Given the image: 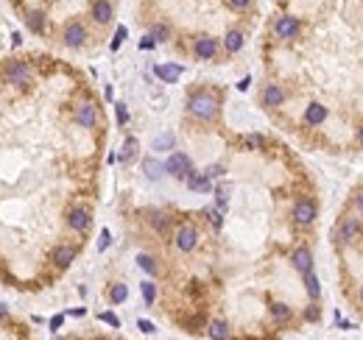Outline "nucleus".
<instances>
[{"label": "nucleus", "instance_id": "9b49d317", "mask_svg": "<svg viewBox=\"0 0 363 340\" xmlns=\"http://www.w3.org/2000/svg\"><path fill=\"white\" fill-rule=\"evenodd\" d=\"M50 259H53L59 268H67L70 262H76V248H73V245H56Z\"/></svg>", "mask_w": 363, "mask_h": 340}, {"label": "nucleus", "instance_id": "f704fd0d", "mask_svg": "<svg viewBox=\"0 0 363 340\" xmlns=\"http://www.w3.org/2000/svg\"><path fill=\"white\" fill-rule=\"evenodd\" d=\"M204 173L210 176V179H218V176H224V165H210Z\"/></svg>", "mask_w": 363, "mask_h": 340}, {"label": "nucleus", "instance_id": "4be33fe9", "mask_svg": "<svg viewBox=\"0 0 363 340\" xmlns=\"http://www.w3.org/2000/svg\"><path fill=\"white\" fill-rule=\"evenodd\" d=\"M137 148H140V143L134 137H129L126 143H123V151H120V162H132L134 156H137Z\"/></svg>", "mask_w": 363, "mask_h": 340}, {"label": "nucleus", "instance_id": "79ce46f5", "mask_svg": "<svg viewBox=\"0 0 363 340\" xmlns=\"http://www.w3.org/2000/svg\"><path fill=\"white\" fill-rule=\"evenodd\" d=\"M109 243H112V240H109V232H106V229H103V232H101V243H98V248L103 251V248H106Z\"/></svg>", "mask_w": 363, "mask_h": 340}, {"label": "nucleus", "instance_id": "6ab92c4d", "mask_svg": "<svg viewBox=\"0 0 363 340\" xmlns=\"http://www.w3.org/2000/svg\"><path fill=\"white\" fill-rule=\"evenodd\" d=\"M285 101V95H282V90H279L277 84H268L266 87V92H263V103H266V106H279V103Z\"/></svg>", "mask_w": 363, "mask_h": 340}, {"label": "nucleus", "instance_id": "cd10ccee", "mask_svg": "<svg viewBox=\"0 0 363 340\" xmlns=\"http://www.w3.org/2000/svg\"><path fill=\"white\" fill-rule=\"evenodd\" d=\"M151 36H154V42H168L170 39V28L159 23V25H154V28H151Z\"/></svg>", "mask_w": 363, "mask_h": 340}, {"label": "nucleus", "instance_id": "a19ab883", "mask_svg": "<svg viewBox=\"0 0 363 340\" xmlns=\"http://www.w3.org/2000/svg\"><path fill=\"white\" fill-rule=\"evenodd\" d=\"M226 3H229V6L235 9V12H240V9H246L249 3H252V0H226Z\"/></svg>", "mask_w": 363, "mask_h": 340}, {"label": "nucleus", "instance_id": "1a4fd4ad", "mask_svg": "<svg viewBox=\"0 0 363 340\" xmlns=\"http://www.w3.org/2000/svg\"><path fill=\"white\" fill-rule=\"evenodd\" d=\"M357 226H360V223H357V218H346V221L341 223L338 229H335V243H338V245L352 243V237L357 234Z\"/></svg>", "mask_w": 363, "mask_h": 340}, {"label": "nucleus", "instance_id": "f03ea898", "mask_svg": "<svg viewBox=\"0 0 363 340\" xmlns=\"http://www.w3.org/2000/svg\"><path fill=\"white\" fill-rule=\"evenodd\" d=\"M190 170H193V162H190L188 154H179V151H173V154L165 159V173H170L173 179H188Z\"/></svg>", "mask_w": 363, "mask_h": 340}, {"label": "nucleus", "instance_id": "de8ad7c7", "mask_svg": "<svg viewBox=\"0 0 363 340\" xmlns=\"http://www.w3.org/2000/svg\"><path fill=\"white\" fill-rule=\"evenodd\" d=\"M360 301H363V287H360Z\"/></svg>", "mask_w": 363, "mask_h": 340}, {"label": "nucleus", "instance_id": "5701e85b", "mask_svg": "<svg viewBox=\"0 0 363 340\" xmlns=\"http://www.w3.org/2000/svg\"><path fill=\"white\" fill-rule=\"evenodd\" d=\"M305 287H308V296H310V299H319V296H321V287H319V279H316V276H313V270H308V274H305Z\"/></svg>", "mask_w": 363, "mask_h": 340}, {"label": "nucleus", "instance_id": "58836bf2", "mask_svg": "<svg viewBox=\"0 0 363 340\" xmlns=\"http://www.w3.org/2000/svg\"><path fill=\"white\" fill-rule=\"evenodd\" d=\"M117 123H120V125L129 123V112H126V106H123V103H117Z\"/></svg>", "mask_w": 363, "mask_h": 340}, {"label": "nucleus", "instance_id": "dca6fc26", "mask_svg": "<svg viewBox=\"0 0 363 340\" xmlns=\"http://www.w3.org/2000/svg\"><path fill=\"white\" fill-rule=\"evenodd\" d=\"M327 120V109L321 106V103H310L308 109H305V123L308 125H321Z\"/></svg>", "mask_w": 363, "mask_h": 340}, {"label": "nucleus", "instance_id": "6e6552de", "mask_svg": "<svg viewBox=\"0 0 363 340\" xmlns=\"http://www.w3.org/2000/svg\"><path fill=\"white\" fill-rule=\"evenodd\" d=\"M316 218V203L313 201H299L296 207H293V221L299 223V226H310Z\"/></svg>", "mask_w": 363, "mask_h": 340}, {"label": "nucleus", "instance_id": "b1692460", "mask_svg": "<svg viewBox=\"0 0 363 340\" xmlns=\"http://www.w3.org/2000/svg\"><path fill=\"white\" fill-rule=\"evenodd\" d=\"M126 299H129V287L126 285H112V290H109V301H112V304H123Z\"/></svg>", "mask_w": 363, "mask_h": 340}, {"label": "nucleus", "instance_id": "20e7f679", "mask_svg": "<svg viewBox=\"0 0 363 340\" xmlns=\"http://www.w3.org/2000/svg\"><path fill=\"white\" fill-rule=\"evenodd\" d=\"M90 223H92V215H90V209H87V207L70 209V215H67V226H70L73 232L84 234L87 229H90Z\"/></svg>", "mask_w": 363, "mask_h": 340}, {"label": "nucleus", "instance_id": "4468645a", "mask_svg": "<svg viewBox=\"0 0 363 340\" xmlns=\"http://www.w3.org/2000/svg\"><path fill=\"white\" fill-rule=\"evenodd\" d=\"M185 181H188V187L193 192H210V176L207 173H196V170H190Z\"/></svg>", "mask_w": 363, "mask_h": 340}, {"label": "nucleus", "instance_id": "37998d69", "mask_svg": "<svg viewBox=\"0 0 363 340\" xmlns=\"http://www.w3.org/2000/svg\"><path fill=\"white\" fill-rule=\"evenodd\" d=\"M62 323H65V315H56V318H50V329H53V332L62 326Z\"/></svg>", "mask_w": 363, "mask_h": 340}, {"label": "nucleus", "instance_id": "4c0bfd02", "mask_svg": "<svg viewBox=\"0 0 363 340\" xmlns=\"http://www.w3.org/2000/svg\"><path fill=\"white\" fill-rule=\"evenodd\" d=\"M137 326H140V332H143V334H154V332H157V326H154L151 321H140Z\"/></svg>", "mask_w": 363, "mask_h": 340}, {"label": "nucleus", "instance_id": "e433bc0d", "mask_svg": "<svg viewBox=\"0 0 363 340\" xmlns=\"http://www.w3.org/2000/svg\"><path fill=\"white\" fill-rule=\"evenodd\" d=\"M207 215H210V223H212V226H215V229H221V223H224V218H221V212H215V209H210Z\"/></svg>", "mask_w": 363, "mask_h": 340}, {"label": "nucleus", "instance_id": "49530a36", "mask_svg": "<svg viewBox=\"0 0 363 340\" xmlns=\"http://www.w3.org/2000/svg\"><path fill=\"white\" fill-rule=\"evenodd\" d=\"M357 209H360V212H363V192H360V195H357Z\"/></svg>", "mask_w": 363, "mask_h": 340}, {"label": "nucleus", "instance_id": "c756f323", "mask_svg": "<svg viewBox=\"0 0 363 340\" xmlns=\"http://www.w3.org/2000/svg\"><path fill=\"white\" fill-rule=\"evenodd\" d=\"M148 221H151V226L157 229V232H165V229H168V218H165L162 212H154V215L148 218Z\"/></svg>", "mask_w": 363, "mask_h": 340}, {"label": "nucleus", "instance_id": "c85d7f7f", "mask_svg": "<svg viewBox=\"0 0 363 340\" xmlns=\"http://www.w3.org/2000/svg\"><path fill=\"white\" fill-rule=\"evenodd\" d=\"M271 315L277 318V321H288V318H290V307H285V304H271Z\"/></svg>", "mask_w": 363, "mask_h": 340}, {"label": "nucleus", "instance_id": "72a5a7b5", "mask_svg": "<svg viewBox=\"0 0 363 340\" xmlns=\"http://www.w3.org/2000/svg\"><path fill=\"white\" fill-rule=\"evenodd\" d=\"M98 318H101L103 323H109V326H115V329L120 326V318H117V315H112V312H101Z\"/></svg>", "mask_w": 363, "mask_h": 340}, {"label": "nucleus", "instance_id": "7ed1b4c3", "mask_svg": "<svg viewBox=\"0 0 363 340\" xmlns=\"http://www.w3.org/2000/svg\"><path fill=\"white\" fill-rule=\"evenodd\" d=\"M3 76H6L9 84H14V87H23V84L31 81V67L25 64V61H9V64L3 67Z\"/></svg>", "mask_w": 363, "mask_h": 340}, {"label": "nucleus", "instance_id": "f257e3e1", "mask_svg": "<svg viewBox=\"0 0 363 340\" xmlns=\"http://www.w3.org/2000/svg\"><path fill=\"white\" fill-rule=\"evenodd\" d=\"M188 112L199 120H212L218 114V101L210 92H193L188 98Z\"/></svg>", "mask_w": 363, "mask_h": 340}, {"label": "nucleus", "instance_id": "a18cd8bd", "mask_svg": "<svg viewBox=\"0 0 363 340\" xmlns=\"http://www.w3.org/2000/svg\"><path fill=\"white\" fill-rule=\"evenodd\" d=\"M357 143L363 145V125H360V128H357Z\"/></svg>", "mask_w": 363, "mask_h": 340}, {"label": "nucleus", "instance_id": "ea45409f", "mask_svg": "<svg viewBox=\"0 0 363 340\" xmlns=\"http://www.w3.org/2000/svg\"><path fill=\"white\" fill-rule=\"evenodd\" d=\"M154 45H157V42H154V36H151V34L145 36V39H140V50H151Z\"/></svg>", "mask_w": 363, "mask_h": 340}, {"label": "nucleus", "instance_id": "0eeeda50", "mask_svg": "<svg viewBox=\"0 0 363 340\" xmlns=\"http://www.w3.org/2000/svg\"><path fill=\"white\" fill-rule=\"evenodd\" d=\"M193 53H196V59L210 61L212 56L218 53V39H212V36H199L196 45H193Z\"/></svg>", "mask_w": 363, "mask_h": 340}, {"label": "nucleus", "instance_id": "a211bd4d", "mask_svg": "<svg viewBox=\"0 0 363 340\" xmlns=\"http://www.w3.org/2000/svg\"><path fill=\"white\" fill-rule=\"evenodd\" d=\"M143 170H145V176H148L151 181H159V179H162V173H165V165L148 156V159H143Z\"/></svg>", "mask_w": 363, "mask_h": 340}, {"label": "nucleus", "instance_id": "39448f33", "mask_svg": "<svg viewBox=\"0 0 363 340\" xmlns=\"http://www.w3.org/2000/svg\"><path fill=\"white\" fill-rule=\"evenodd\" d=\"M65 45L67 48H81L84 45V39H87V28L81 23H67L65 25Z\"/></svg>", "mask_w": 363, "mask_h": 340}, {"label": "nucleus", "instance_id": "412c9836", "mask_svg": "<svg viewBox=\"0 0 363 340\" xmlns=\"http://www.w3.org/2000/svg\"><path fill=\"white\" fill-rule=\"evenodd\" d=\"M207 334H210V337H229V323L226 321H212L210 326H207Z\"/></svg>", "mask_w": 363, "mask_h": 340}, {"label": "nucleus", "instance_id": "393cba45", "mask_svg": "<svg viewBox=\"0 0 363 340\" xmlns=\"http://www.w3.org/2000/svg\"><path fill=\"white\" fill-rule=\"evenodd\" d=\"M28 28L34 31V34H42L45 31V14L42 12H31L28 14Z\"/></svg>", "mask_w": 363, "mask_h": 340}, {"label": "nucleus", "instance_id": "2f4dec72", "mask_svg": "<svg viewBox=\"0 0 363 340\" xmlns=\"http://www.w3.org/2000/svg\"><path fill=\"white\" fill-rule=\"evenodd\" d=\"M154 148L162 151V148H173V134H165V137H159L157 143H154Z\"/></svg>", "mask_w": 363, "mask_h": 340}, {"label": "nucleus", "instance_id": "c03bdc74", "mask_svg": "<svg viewBox=\"0 0 363 340\" xmlns=\"http://www.w3.org/2000/svg\"><path fill=\"white\" fill-rule=\"evenodd\" d=\"M67 315H73V318H81V315H84V310H81V307H76V310H70Z\"/></svg>", "mask_w": 363, "mask_h": 340}, {"label": "nucleus", "instance_id": "aec40b11", "mask_svg": "<svg viewBox=\"0 0 363 340\" xmlns=\"http://www.w3.org/2000/svg\"><path fill=\"white\" fill-rule=\"evenodd\" d=\"M224 48L229 50V53H237V50L243 48V34L240 31H229V34L224 36Z\"/></svg>", "mask_w": 363, "mask_h": 340}, {"label": "nucleus", "instance_id": "9d476101", "mask_svg": "<svg viewBox=\"0 0 363 340\" xmlns=\"http://www.w3.org/2000/svg\"><path fill=\"white\" fill-rule=\"evenodd\" d=\"M76 123L84 125V128H92V125L98 123V109L92 106V103H81V106H76Z\"/></svg>", "mask_w": 363, "mask_h": 340}, {"label": "nucleus", "instance_id": "7c9ffc66", "mask_svg": "<svg viewBox=\"0 0 363 340\" xmlns=\"http://www.w3.org/2000/svg\"><path fill=\"white\" fill-rule=\"evenodd\" d=\"M126 34H129V31H126V25H120V28L115 31V39H112V50H117V48H120V45H123V39H126Z\"/></svg>", "mask_w": 363, "mask_h": 340}, {"label": "nucleus", "instance_id": "2eb2a0df", "mask_svg": "<svg viewBox=\"0 0 363 340\" xmlns=\"http://www.w3.org/2000/svg\"><path fill=\"white\" fill-rule=\"evenodd\" d=\"M92 20H95V23H109V20H112V3H109V0H95V3H92Z\"/></svg>", "mask_w": 363, "mask_h": 340}, {"label": "nucleus", "instance_id": "f3484780", "mask_svg": "<svg viewBox=\"0 0 363 340\" xmlns=\"http://www.w3.org/2000/svg\"><path fill=\"white\" fill-rule=\"evenodd\" d=\"M154 73H157L165 84H173L176 78L185 73V67H182V64H159V67H154Z\"/></svg>", "mask_w": 363, "mask_h": 340}, {"label": "nucleus", "instance_id": "f8f14e48", "mask_svg": "<svg viewBox=\"0 0 363 340\" xmlns=\"http://www.w3.org/2000/svg\"><path fill=\"white\" fill-rule=\"evenodd\" d=\"M274 31H277V36H282V39H290V36L299 34V20L296 17H282V20H277Z\"/></svg>", "mask_w": 363, "mask_h": 340}, {"label": "nucleus", "instance_id": "bb28decb", "mask_svg": "<svg viewBox=\"0 0 363 340\" xmlns=\"http://www.w3.org/2000/svg\"><path fill=\"white\" fill-rule=\"evenodd\" d=\"M137 265L145 270V274H151V276L157 274V262H154V257H148V254H140V257H137Z\"/></svg>", "mask_w": 363, "mask_h": 340}, {"label": "nucleus", "instance_id": "473e14b6", "mask_svg": "<svg viewBox=\"0 0 363 340\" xmlns=\"http://www.w3.org/2000/svg\"><path fill=\"white\" fill-rule=\"evenodd\" d=\"M243 145H246V148H260V145H263V137H260V134H249V137L243 140Z\"/></svg>", "mask_w": 363, "mask_h": 340}, {"label": "nucleus", "instance_id": "a878e982", "mask_svg": "<svg viewBox=\"0 0 363 340\" xmlns=\"http://www.w3.org/2000/svg\"><path fill=\"white\" fill-rule=\"evenodd\" d=\"M140 290H143L145 304L151 307V304H154V299H157V285H154V282H143V285H140Z\"/></svg>", "mask_w": 363, "mask_h": 340}, {"label": "nucleus", "instance_id": "423d86ee", "mask_svg": "<svg viewBox=\"0 0 363 340\" xmlns=\"http://www.w3.org/2000/svg\"><path fill=\"white\" fill-rule=\"evenodd\" d=\"M199 245V229L196 226H182L176 232V248L179 251H193Z\"/></svg>", "mask_w": 363, "mask_h": 340}, {"label": "nucleus", "instance_id": "ddd939ff", "mask_svg": "<svg viewBox=\"0 0 363 340\" xmlns=\"http://www.w3.org/2000/svg\"><path fill=\"white\" fill-rule=\"evenodd\" d=\"M290 262H293V268H296V270L308 274V270H313V254H310L308 248H296V251H293V257H290Z\"/></svg>", "mask_w": 363, "mask_h": 340}, {"label": "nucleus", "instance_id": "c9c22d12", "mask_svg": "<svg viewBox=\"0 0 363 340\" xmlns=\"http://www.w3.org/2000/svg\"><path fill=\"white\" fill-rule=\"evenodd\" d=\"M305 318H308L310 323H316L321 318V312H319V307H308V310H305Z\"/></svg>", "mask_w": 363, "mask_h": 340}]
</instances>
